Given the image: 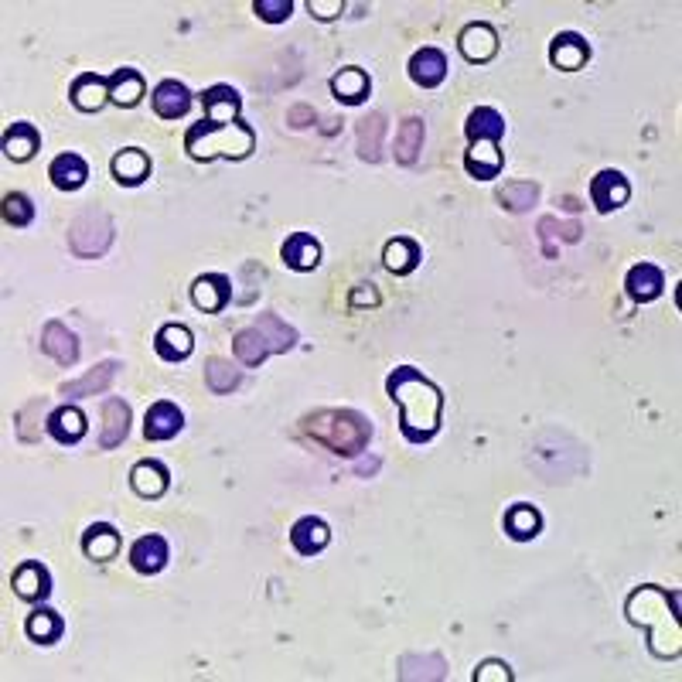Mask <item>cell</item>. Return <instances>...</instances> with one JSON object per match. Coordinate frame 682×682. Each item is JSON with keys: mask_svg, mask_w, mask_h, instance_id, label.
Returning <instances> with one entry per match:
<instances>
[{"mask_svg": "<svg viewBox=\"0 0 682 682\" xmlns=\"http://www.w3.org/2000/svg\"><path fill=\"white\" fill-rule=\"evenodd\" d=\"M386 393L399 406V430L410 444H427L437 437L444 417V393L413 365H399L386 379Z\"/></svg>", "mask_w": 682, "mask_h": 682, "instance_id": "1", "label": "cell"}, {"mask_svg": "<svg viewBox=\"0 0 682 682\" xmlns=\"http://www.w3.org/2000/svg\"><path fill=\"white\" fill-rule=\"evenodd\" d=\"M625 614L635 628L648 635V652L655 659L669 662L679 659L682 652V625H679V590H665L655 584H645L631 590L625 601Z\"/></svg>", "mask_w": 682, "mask_h": 682, "instance_id": "2", "label": "cell"}, {"mask_svg": "<svg viewBox=\"0 0 682 682\" xmlns=\"http://www.w3.org/2000/svg\"><path fill=\"white\" fill-rule=\"evenodd\" d=\"M185 151L195 161H246L256 151V133L243 120L212 123L202 120L185 133Z\"/></svg>", "mask_w": 682, "mask_h": 682, "instance_id": "3", "label": "cell"}, {"mask_svg": "<svg viewBox=\"0 0 682 682\" xmlns=\"http://www.w3.org/2000/svg\"><path fill=\"white\" fill-rule=\"evenodd\" d=\"M304 430L338 457L362 454L372 440V423L355 410H318L304 417Z\"/></svg>", "mask_w": 682, "mask_h": 682, "instance_id": "4", "label": "cell"}, {"mask_svg": "<svg viewBox=\"0 0 682 682\" xmlns=\"http://www.w3.org/2000/svg\"><path fill=\"white\" fill-rule=\"evenodd\" d=\"M113 243V219L106 212H86L69 226V246L82 260L103 256Z\"/></svg>", "mask_w": 682, "mask_h": 682, "instance_id": "5", "label": "cell"}, {"mask_svg": "<svg viewBox=\"0 0 682 682\" xmlns=\"http://www.w3.org/2000/svg\"><path fill=\"white\" fill-rule=\"evenodd\" d=\"M631 198V185H628V178L621 171H614V168H607L597 174L594 181H590V202H594V209L597 212H614V209H621Z\"/></svg>", "mask_w": 682, "mask_h": 682, "instance_id": "6", "label": "cell"}, {"mask_svg": "<svg viewBox=\"0 0 682 682\" xmlns=\"http://www.w3.org/2000/svg\"><path fill=\"white\" fill-rule=\"evenodd\" d=\"M457 48L471 65H485L498 55V31L485 21H471L457 38Z\"/></svg>", "mask_w": 682, "mask_h": 682, "instance_id": "7", "label": "cell"}, {"mask_svg": "<svg viewBox=\"0 0 682 682\" xmlns=\"http://www.w3.org/2000/svg\"><path fill=\"white\" fill-rule=\"evenodd\" d=\"M11 587H14V594H18L21 601H28V604L48 601V594H52V573L45 570V563L24 560L21 567L14 570Z\"/></svg>", "mask_w": 682, "mask_h": 682, "instance_id": "8", "label": "cell"}, {"mask_svg": "<svg viewBox=\"0 0 682 682\" xmlns=\"http://www.w3.org/2000/svg\"><path fill=\"white\" fill-rule=\"evenodd\" d=\"M168 560H171L168 539L157 536V532H151V536H140L137 543L130 546V567L137 573H144V577L161 573L164 567H168Z\"/></svg>", "mask_w": 682, "mask_h": 682, "instance_id": "9", "label": "cell"}, {"mask_svg": "<svg viewBox=\"0 0 682 682\" xmlns=\"http://www.w3.org/2000/svg\"><path fill=\"white\" fill-rule=\"evenodd\" d=\"M229 297H232V284H229V277H222V273H205V277H198L195 284H191V301H195L198 311H205V314L226 311Z\"/></svg>", "mask_w": 682, "mask_h": 682, "instance_id": "10", "label": "cell"}, {"mask_svg": "<svg viewBox=\"0 0 682 682\" xmlns=\"http://www.w3.org/2000/svg\"><path fill=\"white\" fill-rule=\"evenodd\" d=\"M151 103H154V113L161 116V120H181V116L191 110V93H188L185 82L164 79L154 86Z\"/></svg>", "mask_w": 682, "mask_h": 682, "instance_id": "11", "label": "cell"}, {"mask_svg": "<svg viewBox=\"0 0 682 682\" xmlns=\"http://www.w3.org/2000/svg\"><path fill=\"white\" fill-rule=\"evenodd\" d=\"M625 290L635 304H648V301H655V297H662L665 273L655 263H635L625 277Z\"/></svg>", "mask_w": 682, "mask_h": 682, "instance_id": "12", "label": "cell"}, {"mask_svg": "<svg viewBox=\"0 0 682 682\" xmlns=\"http://www.w3.org/2000/svg\"><path fill=\"white\" fill-rule=\"evenodd\" d=\"M72 106L82 113H99L106 103H110V79L96 76V72H82V76L72 82L69 89Z\"/></svg>", "mask_w": 682, "mask_h": 682, "instance_id": "13", "label": "cell"}, {"mask_svg": "<svg viewBox=\"0 0 682 682\" xmlns=\"http://www.w3.org/2000/svg\"><path fill=\"white\" fill-rule=\"evenodd\" d=\"M328 543H331V529H328V522L318 519V515H304V519H297L294 529H290V546H294L301 556H318Z\"/></svg>", "mask_w": 682, "mask_h": 682, "instance_id": "14", "label": "cell"}, {"mask_svg": "<svg viewBox=\"0 0 682 682\" xmlns=\"http://www.w3.org/2000/svg\"><path fill=\"white\" fill-rule=\"evenodd\" d=\"M587 58H590V45L577 35V31H560V35L553 38V45H550V62H553L560 72H577V69H584Z\"/></svg>", "mask_w": 682, "mask_h": 682, "instance_id": "15", "label": "cell"}, {"mask_svg": "<svg viewBox=\"0 0 682 682\" xmlns=\"http://www.w3.org/2000/svg\"><path fill=\"white\" fill-rule=\"evenodd\" d=\"M464 168H468L471 178L492 181V178L502 174L505 157H502V151H498V144H492V140H474L471 151L464 154Z\"/></svg>", "mask_w": 682, "mask_h": 682, "instance_id": "16", "label": "cell"}, {"mask_svg": "<svg viewBox=\"0 0 682 682\" xmlns=\"http://www.w3.org/2000/svg\"><path fill=\"white\" fill-rule=\"evenodd\" d=\"M48 434H52L58 444H65V447H72V444H79L82 437H86V413L76 410V406H58V410L48 413Z\"/></svg>", "mask_w": 682, "mask_h": 682, "instance_id": "17", "label": "cell"}, {"mask_svg": "<svg viewBox=\"0 0 682 682\" xmlns=\"http://www.w3.org/2000/svg\"><path fill=\"white\" fill-rule=\"evenodd\" d=\"M116 372H120V362H99L96 369H89L82 379L65 382V386H62V396H65V399H86V396L106 393V389L113 386Z\"/></svg>", "mask_w": 682, "mask_h": 682, "instance_id": "18", "label": "cell"}, {"mask_svg": "<svg viewBox=\"0 0 682 682\" xmlns=\"http://www.w3.org/2000/svg\"><path fill=\"white\" fill-rule=\"evenodd\" d=\"M41 348H45V352L52 355L58 365H65V369L79 362V341L62 321H48L45 324V331H41Z\"/></svg>", "mask_w": 682, "mask_h": 682, "instance_id": "19", "label": "cell"}, {"mask_svg": "<svg viewBox=\"0 0 682 682\" xmlns=\"http://www.w3.org/2000/svg\"><path fill=\"white\" fill-rule=\"evenodd\" d=\"M120 546H123V539L110 522H96V526H89L86 536H82V553L96 563L116 560V556H120Z\"/></svg>", "mask_w": 682, "mask_h": 682, "instance_id": "20", "label": "cell"}, {"mask_svg": "<svg viewBox=\"0 0 682 682\" xmlns=\"http://www.w3.org/2000/svg\"><path fill=\"white\" fill-rule=\"evenodd\" d=\"M127 434H130V406L123 399L110 396L103 403V437H99V447L113 451V447H120L127 440Z\"/></svg>", "mask_w": 682, "mask_h": 682, "instance_id": "21", "label": "cell"}, {"mask_svg": "<svg viewBox=\"0 0 682 682\" xmlns=\"http://www.w3.org/2000/svg\"><path fill=\"white\" fill-rule=\"evenodd\" d=\"M181 427H185V417H181V410L168 399H161V403H154L151 410H147V420H144V437L147 440H171L181 434Z\"/></svg>", "mask_w": 682, "mask_h": 682, "instance_id": "22", "label": "cell"}, {"mask_svg": "<svg viewBox=\"0 0 682 682\" xmlns=\"http://www.w3.org/2000/svg\"><path fill=\"white\" fill-rule=\"evenodd\" d=\"M280 256H284V263L290 266V270L307 273V270H318L321 246H318V239H314L311 232H294V236H287Z\"/></svg>", "mask_w": 682, "mask_h": 682, "instance_id": "23", "label": "cell"}, {"mask_svg": "<svg viewBox=\"0 0 682 682\" xmlns=\"http://www.w3.org/2000/svg\"><path fill=\"white\" fill-rule=\"evenodd\" d=\"M410 79L417 82L420 89H437L440 82L447 79L444 52H440V48H420V52L410 58Z\"/></svg>", "mask_w": 682, "mask_h": 682, "instance_id": "24", "label": "cell"}, {"mask_svg": "<svg viewBox=\"0 0 682 682\" xmlns=\"http://www.w3.org/2000/svg\"><path fill=\"white\" fill-rule=\"evenodd\" d=\"M154 352L161 355L164 362H185L191 352H195V338L185 324H164L161 331L154 335Z\"/></svg>", "mask_w": 682, "mask_h": 682, "instance_id": "25", "label": "cell"}, {"mask_svg": "<svg viewBox=\"0 0 682 682\" xmlns=\"http://www.w3.org/2000/svg\"><path fill=\"white\" fill-rule=\"evenodd\" d=\"M130 485L140 498H161L171 485V474L161 461H140L130 471Z\"/></svg>", "mask_w": 682, "mask_h": 682, "instance_id": "26", "label": "cell"}, {"mask_svg": "<svg viewBox=\"0 0 682 682\" xmlns=\"http://www.w3.org/2000/svg\"><path fill=\"white\" fill-rule=\"evenodd\" d=\"M202 106H205V120L212 123H232L239 120V110H243V99L232 86H212L202 93Z\"/></svg>", "mask_w": 682, "mask_h": 682, "instance_id": "27", "label": "cell"}, {"mask_svg": "<svg viewBox=\"0 0 682 682\" xmlns=\"http://www.w3.org/2000/svg\"><path fill=\"white\" fill-rule=\"evenodd\" d=\"M48 178L58 191H79L89 178V164L82 161L79 154H58L52 164H48Z\"/></svg>", "mask_w": 682, "mask_h": 682, "instance_id": "28", "label": "cell"}, {"mask_svg": "<svg viewBox=\"0 0 682 682\" xmlns=\"http://www.w3.org/2000/svg\"><path fill=\"white\" fill-rule=\"evenodd\" d=\"M147 174H151V157L140 151V147H127V151H120L113 157V178L120 181V185L137 188L147 181Z\"/></svg>", "mask_w": 682, "mask_h": 682, "instance_id": "29", "label": "cell"}, {"mask_svg": "<svg viewBox=\"0 0 682 682\" xmlns=\"http://www.w3.org/2000/svg\"><path fill=\"white\" fill-rule=\"evenodd\" d=\"M369 89H372V82L369 76L359 69V65H348V69H341L335 79H331V93H335L338 103H345V106H359L365 103V96H369Z\"/></svg>", "mask_w": 682, "mask_h": 682, "instance_id": "30", "label": "cell"}, {"mask_svg": "<svg viewBox=\"0 0 682 682\" xmlns=\"http://www.w3.org/2000/svg\"><path fill=\"white\" fill-rule=\"evenodd\" d=\"M420 260H423L420 246L413 243V239H406V236L389 239L386 249H382V263H386V270L396 273V277H406V273H413L420 266Z\"/></svg>", "mask_w": 682, "mask_h": 682, "instance_id": "31", "label": "cell"}, {"mask_svg": "<svg viewBox=\"0 0 682 682\" xmlns=\"http://www.w3.org/2000/svg\"><path fill=\"white\" fill-rule=\"evenodd\" d=\"M144 99V76L137 69H116L110 76V103L130 110Z\"/></svg>", "mask_w": 682, "mask_h": 682, "instance_id": "32", "label": "cell"}, {"mask_svg": "<svg viewBox=\"0 0 682 682\" xmlns=\"http://www.w3.org/2000/svg\"><path fill=\"white\" fill-rule=\"evenodd\" d=\"M464 133H468V140L474 144V140H492V144H502L505 137V120L502 113L492 110V106H478L468 123H464Z\"/></svg>", "mask_w": 682, "mask_h": 682, "instance_id": "33", "label": "cell"}, {"mask_svg": "<svg viewBox=\"0 0 682 682\" xmlns=\"http://www.w3.org/2000/svg\"><path fill=\"white\" fill-rule=\"evenodd\" d=\"M38 144H41V137H38V130L31 127V123H14L11 130L4 133V154L11 157V161H31L38 151Z\"/></svg>", "mask_w": 682, "mask_h": 682, "instance_id": "34", "label": "cell"}, {"mask_svg": "<svg viewBox=\"0 0 682 682\" xmlns=\"http://www.w3.org/2000/svg\"><path fill=\"white\" fill-rule=\"evenodd\" d=\"M24 631H28L31 642L52 645V642H58V638H62L65 621L58 618L55 611H48V607H38V611H31V614H28V621H24Z\"/></svg>", "mask_w": 682, "mask_h": 682, "instance_id": "35", "label": "cell"}, {"mask_svg": "<svg viewBox=\"0 0 682 682\" xmlns=\"http://www.w3.org/2000/svg\"><path fill=\"white\" fill-rule=\"evenodd\" d=\"M253 328H260V335L266 338V345H270V352H273V355L290 352V348L297 345V331L290 328L287 321H280L277 314H260Z\"/></svg>", "mask_w": 682, "mask_h": 682, "instance_id": "36", "label": "cell"}, {"mask_svg": "<svg viewBox=\"0 0 682 682\" xmlns=\"http://www.w3.org/2000/svg\"><path fill=\"white\" fill-rule=\"evenodd\" d=\"M232 352H236V359L243 362L246 369H256V365L266 362V355H273L270 345H266V338L260 335V328L239 331V335L232 338Z\"/></svg>", "mask_w": 682, "mask_h": 682, "instance_id": "37", "label": "cell"}, {"mask_svg": "<svg viewBox=\"0 0 682 682\" xmlns=\"http://www.w3.org/2000/svg\"><path fill=\"white\" fill-rule=\"evenodd\" d=\"M539 529H543V515L532 509V505H512V509L505 512V532H509L512 539H519V543L536 539Z\"/></svg>", "mask_w": 682, "mask_h": 682, "instance_id": "38", "label": "cell"}, {"mask_svg": "<svg viewBox=\"0 0 682 682\" xmlns=\"http://www.w3.org/2000/svg\"><path fill=\"white\" fill-rule=\"evenodd\" d=\"M423 133H427V127H423L420 116H410V120L399 123L396 130V161L399 164H413L423 147Z\"/></svg>", "mask_w": 682, "mask_h": 682, "instance_id": "39", "label": "cell"}, {"mask_svg": "<svg viewBox=\"0 0 682 682\" xmlns=\"http://www.w3.org/2000/svg\"><path fill=\"white\" fill-rule=\"evenodd\" d=\"M382 137H386V116L382 113H372L365 116L359 123V154L362 161H372L376 164L382 157Z\"/></svg>", "mask_w": 682, "mask_h": 682, "instance_id": "40", "label": "cell"}, {"mask_svg": "<svg viewBox=\"0 0 682 682\" xmlns=\"http://www.w3.org/2000/svg\"><path fill=\"white\" fill-rule=\"evenodd\" d=\"M205 382H209V389L215 396H226L243 382V376H239V369H232V362L209 359V365H205Z\"/></svg>", "mask_w": 682, "mask_h": 682, "instance_id": "41", "label": "cell"}, {"mask_svg": "<svg viewBox=\"0 0 682 682\" xmlns=\"http://www.w3.org/2000/svg\"><path fill=\"white\" fill-rule=\"evenodd\" d=\"M536 198H539V185H532V181H515V185L498 188V202H502V209H509V212L532 209Z\"/></svg>", "mask_w": 682, "mask_h": 682, "instance_id": "42", "label": "cell"}, {"mask_svg": "<svg viewBox=\"0 0 682 682\" xmlns=\"http://www.w3.org/2000/svg\"><path fill=\"white\" fill-rule=\"evenodd\" d=\"M31 219H35V205H31V198L24 195V191H11V195H4V222L14 229H24L31 226Z\"/></svg>", "mask_w": 682, "mask_h": 682, "instance_id": "43", "label": "cell"}, {"mask_svg": "<svg viewBox=\"0 0 682 682\" xmlns=\"http://www.w3.org/2000/svg\"><path fill=\"white\" fill-rule=\"evenodd\" d=\"M253 11L260 14L266 24H280L294 14V0H256Z\"/></svg>", "mask_w": 682, "mask_h": 682, "instance_id": "44", "label": "cell"}, {"mask_svg": "<svg viewBox=\"0 0 682 682\" xmlns=\"http://www.w3.org/2000/svg\"><path fill=\"white\" fill-rule=\"evenodd\" d=\"M307 11L318 21H335L345 11V0H307Z\"/></svg>", "mask_w": 682, "mask_h": 682, "instance_id": "45", "label": "cell"}, {"mask_svg": "<svg viewBox=\"0 0 682 682\" xmlns=\"http://www.w3.org/2000/svg\"><path fill=\"white\" fill-rule=\"evenodd\" d=\"M474 679L478 682H488V679H498V682H512V669L505 662H495V659H488L485 665H481L478 672H474Z\"/></svg>", "mask_w": 682, "mask_h": 682, "instance_id": "46", "label": "cell"}, {"mask_svg": "<svg viewBox=\"0 0 682 682\" xmlns=\"http://www.w3.org/2000/svg\"><path fill=\"white\" fill-rule=\"evenodd\" d=\"M362 304H372V307L379 304V294L372 290V284H362V287L352 294V307H362Z\"/></svg>", "mask_w": 682, "mask_h": 682, "instance_id": "47", "label": "cell"}, {"mask_svg": "<svg viewBox=\"0 0 682 682\" xmlns=\"http://www.w3.org/2000/svg\"><path fill=\"white\" fill-rule=\"evenodd\" d=\"M307 120H314V113L307 110V106H297V110L287 113V123L290 127H307Z\"/></svg>", "mask_w": 682, "mask_h": 682, "instance_id": "48", "label": "cell"}]
</instances>
